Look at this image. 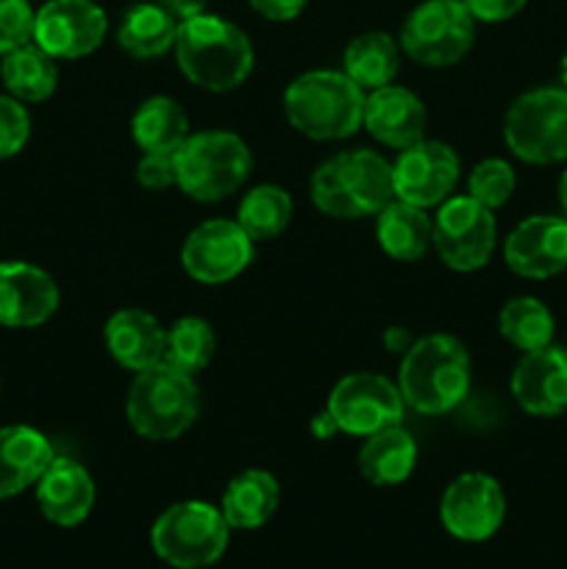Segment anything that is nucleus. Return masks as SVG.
I'll return each instance as SVG.
<instances>
[{
  "label": "nucleus",
  "instance_id": "f257e3e1",
  "mask_svg": "<svg viewBox=\"0 0 567 569\" xmlns=\"http://www.w3.org/2000/svg\"><path fill=\"white\" fill-rule=\"evenodd\" d=\"M472 365L465 345L450 333H428L411 342L400 361L398 389L417 415L439 417L454 411L470 392Z\"/></svg>",
  "mask_w": 567,
  "mask_h": 569
},
{
  "label": "nucleus",
  "instance_id": "f03ea898",
  "mask_svg": "<svg viewBox=\"0 0 567 569\" xmlns=\"http://www.w3.org/2000/svg\"><path fill=\"white\" fill-rule=\"evenodd\" d=\"M176 59L189 83L206 92H231L253 72V44L242 28L206 11L181 22Z\"/></svg>",
  "mask_w": 567,
  "mask_h": 569
},
{
  "label": "nucleus",
  "instance_id": "7ed1b4c3",
  "mask_svg": "<svg viewBox=\"0 0 567 569\" xmlns=\"http://www.w3.org/2000/svg\"><path fill=\"white\" fill-rule=\"evenodd\" d=\"M392 200V164L376 150H342L311 176V203L337 220L372 217Z\"/></svg>",
  "mask_w": 567,
  "mask_h": 569
},
{
  "label": "nucleus",
  "instance_id": "20e7f679",
  "mask_svg": "<svg viewBox=\"0 0 567 569\" xmlns=\"http://www.w3.org/2000/svg\"><path fill=\"white\" fill-rule=\"evenodd\" d=\"M367 92L345 72L309 70L284 92V114L289 126L315 142H337L354 137L365 117Z\"/></svg>",
  "mask_w": 567,
  "mask_h": 569
},
{
  "label": "nucleus",
  "instance_id": "39448f33",
  "mask_svg": "<svg viewBox=\"0 0 567 569\" xmlns=\"http://www.w3.org/2000/svg\"><path fill=\"white\" fill-rule=\"evenodd\" d=\"M200 398L195 378L170 365L137 372L128 389L126 417L133 431L150 442H172L198 420Z\"/></svg>",
  "mask_w": 567,
  "mask_h": 569
},
{
  "label": "nucleus",
  "instance_id": "423d86ee",
  "mask_svg": "<svg viewBox=\"0 0 567 569\" xmlns=\"http://www.w3.org/2000/svg\"><path fill=\"white\" fill-rule=\"evenodd\" d=\"M178 183L183 194L200 203H217L237 192L250 176L253 156L248 142L231 131L189 133L176 153Z\"/></svg>",
  "mask_w": 567,
  "mask_h": 569
},
{
  "label": "nucleus",
  "instance_id": "0eeeda50",
  "mask_svg": "<svg viewBox=\"0 0 567 569\" xmlns=\"http://www.w3.org/2000/svg\"><path fill=\"white\" fill-rule=\"evenodd\" d=\"M231 526L206 500H181L156 517L150 528L153 553L176 569H203L226 556Z\"/></svg>",
  "mask_w": 567,
  "mask_h": 569
},
{
  "label": "nucleus",
  "instance_id": "6e6552de",
  "mask_svg": "<svg viewBox=\"0 0 567 569\" xmlns=\"http://www.w3.org/2000/svg\"><path fill=\"white\" fill-rule=\"evenodd\" d=\"M504 142L526 164L567 161V89L537 87L523 92L506 111Z\"/></svg>",
  "mask_w": 567,
  "mask_h": 569
},
{
  "label": "nucleus",
  "instance_id": "1a4fd4ad",
  "mask_svg": "<svg viewBox=\"0 0 567 569\" xmlns=\"http://www.w3.org/2000/svg\"><path fill=\"white\" fill-rule=\"evenodd\" d=\"M476 20L465 3L426 0L406 17L400 28V48L422 67H454L470 53Z\"/></svg>",
  "mask_w": 567,
  "mask_h": 569
},
{
  "label": "nucleus",
  "instance_id": "9d476101",
  "mask_svg": "<svg viewBox=\"0 0 567 569\" xmlns=\"http://www.w3.org/2000/svg\"><path fill=\"white\" fill-rule=\"evenodd\" d=\"M498 242L495 214L470 194H450L434 217L431 244L445 267L456 272H476L493 259Z\"/></svg>",
  "mask_w": 567,
  "mask_h": 569
},
{
  "label": "nucleus",
  "instance_id": "9b49d317",
  "mask_svg": "<svg viewBox=\"0 0 567 569\" xmlns=\"http://www.w3.org/2000/svg\"><path fill=\"white\" fill-rule=\"evenodd\" d=\"M326 409L339 433L370 437L381 428L400 426L406 403L398 383L381 372H350L331 389Z\"/></svg>",
  "mask_w": 567,
  "mask_h": 569
},
{
  "label": "nucleus",
  "instance_id": "f8f14e48",
  "mask_svg": "<svg viewBox=\"0 0 567 569\" xmlns=\"http://www.w3.org/2000/svg\"><path fill=\"white\" fill-rule=\"evenodd\" d=\"M109 20L94 0H48L33 14V42L56 61L83 59L103 44Z\"/></svg>",
  "mask_w": 567,
  "mask_h": 569
},
{
  "label": "nucleus",
  "instance_id": "ddd939ff",
  "mask_svg": "<svg viewBox=\"0 0 567 569\" xmlns=\"http://www.w3.org/2000/svg\"><path fill=\"white\" fill-rule=\"evenodd\" d=\"M506 495L487 472H465L454 478L439 500V520L450 537L461 542H484L504 526Z\"/></svg>",
  "mask_w": 567,
  "mask_h": 569
},
{
  "label": "nucleus",
  "instance_id": "4468645a",
  "mask_svg": "<svg viewBox=\"0 0 567 569\" xmlns=\"http://www.w3.org/2000/svg\"><path fill=\"white\" fill-rule=\"evenodd\" d=\"M253 239L237 220H206L181 248V264L189 278L206 287L228 283L253 261Z\"/></svg>",
  "mask_w": 567,
  "mask_h": 569
},
{
  "label": "nucleus",
  "instance_id": "2eb2a0df",
  "mask_svg": "<svg viewBox=\"0 0 567 569\" xmlns=\"http://www.w3.org/2000/svg\"><path fill=\"white\" fill-rule=\"evenodd\" d=\"M459 156L450 144L420 139L398 153L392 164L395 198L420 209L445 203L459 183Z\"/></svg>",
  "mask_w": 567,
  "mask_h": 569
},
{
  "label": "nucleus",
  "instance_id": "dca6fc26",
  "mask_svg": "<svg viewBox=\"0 0 567 569\" xmlns=\"http://www.w3.org/2000/svg\"><path fill=\"white\" fill-rule=\"evenodd\" d=\"M504 261L520 278L545 281L567 270V217L534 214L511 228Z\"/></svg>",
  "mask_w": 567,
  "mask_h": 569
},
{
  "label": "nucleus",
  "instance_id": "f3484780",
  "mask_svg": "<svg viewBox=\"0 0 567 569\" xmlns=\"http://www.w3.org/2000/svg\"><path fill=\"white\" fill-rule=\"evenodd\" d=\"M59 303L50 272L28 261H0V326L37 328L56 315Z\"/></svg>",
  "mask_w": 567,
  "mask_h": 569
},
{
  "label": "nucleus",
  "instance_id": "a211bd4d",
  "mask_svg": "<svg viewBox=\"0 0 567 569\" xmlns=\"http://www.w3.org/2000/svg\"><path fill=\"white\" fill-rule=\"evenodd\" d=\"M511 395L531 417H559L567 411V348H545L523 353L511 372Z\"/></svg>",
  "mask_w": 567,
  "mask_h": 569
},
{
  "label": "nucleus",
  "instance_id": "6ab92c4d",
  "mask_svg": "<svg viewBox=\"0 0 567 569\" xmlns=\"http://www.w3.org/2000/svg\"><path fill=\"white\" fill-rule=\"evenodd\" d=\"M361 126L370 131L376 142L404 150L426 139L428 114L422 100L411 89L387 83V87L367 92Z\"/></svg>",
  "mask_w": 567,
  "mask_h": 569
},
{
  "label": "nucleus",
  "instance_id": "aec40b11",
  "mask_svg": "<svg viewBox=\"0 0 567 569\" xmlns=\"http://www.w3.org/2000/svg\"><path fill=\"white\" fill-rule=\"evenodd\" d=\"M37 503L48 522L76 528L92 515L94 481L83 465L67 456H56L37 481Z\"/></svg>",
  "mask_w": 567,
  "mask_h": 569
},
{
  "label": "nucleus",
  "instance_id": "412c9836",
  "mask_svg": "<svg viewBox=\"0 0 567 569\" xmlns=\"http://www.w3.org/2000/svg\"><path fill=\"white\" fill-rule=\"evenodd\" d=\"M111 359L131 372H142L165 361L167 328L145 309H120L103 328Z\"/></svg>",
  "mask_w": 567,
  "mask_h": 569
},
{
  "label": "nucleus",
  "instance_id": "4be33fe9",
  "mask_svg": "<svg viewBox=\"0 0 567 569\" xmlns=\"http://www.w3.org/2000/svg\"><path fill=\"white\" fill-rule=\"evenodd\" d=\"M56 459V450L42 431L31 426L0 428V500L37 487Z\"/></svg>",
  "mask_w": 567,
  "mask_h": 569
},
{
  "label": "nucleus",
  "instance_id": "5701e85b",
  "mask_svg": "<svg viewBox=\"0 0 567 569\" xmlns=\"http://www.w3.org/2000/svg\"><path fill=\"white\" fill-rule=\"evenodd\" d=\"M281 487L276 476L267 470H245L231 478V483L222 492L220 511L231 531H256L265 526L278 509Z\"/></svg>",
  "mask_w": 567,
  "mask_h": 569
},
{
  "label": "nucleus",
  "instance_id": "b1692460",
  "mask_svg": "<svg viewBox=\"0 0 567 569\" xmlns=\"http://www.w3.org/2000/svg\"><path fill=\"white\" fill-rule=\"evenodd\" d=\"M417 445L404 426H389L365 437L359 470L372 487H398L415 472Z\"/></svg>",
  "mask_w": 567,
  "mask_h": 569
},
{
  "label": "nucleus",
  "instance_id": "393cba45",
  "mask_svg": "<svg viewBox=\"0 0 567 569\" xmlns=\"http://www.w3.org/2000/svg\"><path fill=\"white\" fill-rule=\"evenodd\" d=\"M434 237V220L426 209L395 198L378 211L376 239L384 253L395 261H417L428 253Z\"/></svg>",
  "mask_w": 567,
  "mask_h": 569
},
{
  "label": "nucleus",
  "instance_id": "a878e982",
  "mask_svg": "<svg viewBox=\"0 0 567 569\" xmlns=\"http://www.w3.org/2000/svg\"><path fill=\"white\" fill-rule=\"evenodd\" d=\"M181 22L159 3H137L122 14L117 42L133 59H159L176 48Z\"/></svg>",
  "mask_w": 567,
  "mask_h": 569
},
{
  "label": "nucleus",
  "instance_id": "bb28decb",
  "mask_svg": "<svg viewBox=\"0 0 567 569\" xmlns=\"http://www.w3.org/2000/svg\"><path fill=\"white\" fill-rule=\"evenodd\" d=\"M0 78L11 98L22 103H42L56 92L59 83V67L50 53H44L37 42H26L9 50L0 61Z\"/></svg>",
  "mask_w": 567,
  "mask_h": 569
},
{
  "label": "nucleus",
  "instance_id": "cd10ccee",
  "mask_svg": "<svg viewBox=\"0 0 567 569\" xmlns=\"http://www.w3.org/2000/svg\"><path fill=\"white\" fill-rule=\"evenodd\" d=\"M131 137L142 153H176L189 139V120L176 100L153 94L133 111Z\"/></svg>",
  "mask_w": 567,
  "mask_h": 569
},
{
  "label": "nucleus",
  "instance_id": "c85d7f7f",
  "mask_svg": "<svg viewBox=\"0 0 567 569\" xmlns=\"http://www.w3.org/2000/svg\"><path fill=\"white\" fill-rule=\"evenodd\" d=\"M400 67V44L384 31H367L350 39L342 56V72L365 92L395 81Z\"/></svg>",
  "mask_w": 567,
  "mask_h": 569
},
{
  "label": "nucleus",
  "instance_id": "c756f323",
  "mask_svg": "<svg viewBox=\"0 0 567 569\" xmlns=\"http://www.w3.org/2000/svg\"><path fill=\"white\" fill-rule=\"evenodd\" d=\"M498 331L517 350L531 353V350L554 342L556 320L543 300L520 295V298H511L509 303H504L498 315Z\"/></svg>",
  "mask_w": 567,
  "mask_h": 569
},
{
  "label": "nucleus",
  "instance_id": "7c9ffc66",
  "mask_svg": "<svg viewBox=\"0 0 567 569\" xmlns=\"http://www.w3.org/2000/svg\"><path fill=\"white\" fill-rule=\"evenodd\" d=\"M292 214L295 203L287 189L276 187V183H261L242 198L237 222L253 242H267V239H276L278 233L287 231Z\"/></svg>",
  "mask_w": 567,
  "mask_h": 569
},
{
  "label": "nucleus",
  "instance_id": "2f4dec72",
  "mask_svg": "<svg viewBox=\"0 0 567 569\" xmlns=\"http://www.w3.org/2000/svg\"><path fill=\"white\" fill-rule=\"evenodd\" d=\"M217 350L215 328L203 320V317H181L167 328L165 342V365L176 367V370L187 372V376H198L211 365Z\"/></svg>",
  "mask_w": 567,
  "mask_h": 569
},
{
  "label": "nucleus",
  "instance_id": "473e14b6",
  "mask_svg": "<svg viewBox=\"0 0 567 569\" xmlns=\"http://www.w3.org/2000/svg\"><path fill=\"white\" fill-rule=\"evenodd\" d=\"M515 167L506 159L478 161V164L472 167L470 178H467V194H470L472 200H478L481 206H487L489 211L509 203V198L515 194Z\"/></svg>",
  "mask_w": 567,
  "mask_h": 569
},
{
  "label": "nucleus",
  "instance_id": "72a5a7b5",
  "mask_svg": "<svg viewBox=\"0 0 567 569\" xmlns=\"http://www.w3.org/2000/svg\"><path fill=\"white\" fill-rule=\"evenodd\" d=\"M28 137H31V117L22 100L0 94V161L20 153Z\"/></svg>",
  "mask_w": 567,
  "mask_h": 569
},
{
  "label": "nucleus",
  "instance_id": "f704fd0d",
  "mask_svg": "<svg viewBox=\"0 0 567 569\" xmlns=\"http://www.w3.org/2000/svg\"><path fill=\"white\" fill-rule=\"evenodd\" d=\"M33 14L28 0H0V56L31 42Z\"/></svg>",
  "mask_w": 567,
  "mask_h": 569
},
{
  "label": "nucleus",
  "instance_id": "c9c22d12",
  "mask_svg": "<svg viewBox=\"0 0 567 569\" xmlns=\"http://www.w3.org/2000/svg\"><path fill=\"white\" fill-rule=\"evenodd\" d=\"M176 153H142L137 164V181L145 189H167L178 183Z\"/></svg>",
  "mask_w": 567,
  "mask_h": 569
},
{
  "label": "nucleus",
  "instance_id": "e433bc0d",
  "mask_svg": "<svg viewBox=\"0 0 567 569\" xmlns=\"http://www.w3.org/2000/svg\"><path fill=\"white\" fill-rule=\"evenodd\" d=\"M528 0H465L476 22H506L526 9Z\"/></svg>",
  "mask_w": 567,
  "mask_h": 569
},
{
  "label": "nucleus",
  "instance_id": "4c0bfd02",
  "mask_svg": "<svg viewBox=\"0 0 567 569\" xmlns=\"http://www.w3.org/2000/svg\"><path fill=\"white\" fill-rule=\"evenodd\" d=\"M306 3L309 0H250L253 11H259L261 17H267L272 22L295 20L306 9Z\"/></svg>",
  "mask_w": 567,
  "mask_h": 569
},
{
  "label": "nucleus",
  "instance_id": "58836bf2",
  "mask_svg": "<svg viewBox=\"0 0 567 569\" xmlns=\"http://www.w3.org/2000/svg\"><path fill=\"white\" fill-rule=\"evenodd\" d=\"M156 3L165 6L178 22H187L192 20V17L206 14V3H209V0H156Z\"/></svg>",
  "mask_w": 567,
  "mask_h": 569
},
{
  "label": "nucleus",
  "instance_id": "ea45409f",
  "mask_svg": "<svg viewBox=\"0 0 567 569\" xmlns=\"http://www.w3.org/2000/svg\"><path fill=\"white\" fill-rule=\"evenodd\" d=\"M309 428H311V433H315L317 439H331L334 433H339L337 422H334V417L328 415V409L320 411V415H317L315 420H311Z\"/></svg>",
  "mask_w": 567,
  "mask_h": 569
},
{
  "label": "nucleus",
  "instance_id": "a19ab883",
  "mask_svg": "<svg viewBox=\"0 0 567 569\" xmlns=\"http://www.w3.org/2000/svg\"><path fill=\"white\" fill-rule=\"evenodd\" d=\"M387 348L392 350H409L411 348V337L406 328H389L387 331Z\"/></svg>",
  "mask_w": 567,
  "mask_h": 569
},
{
  "label": "nucleus",
  "instance_id": "79ce46f5",
  "mask_svg": "<svg viewBox=\"0 0 567 569\" xmlns=\"http://www.w3.org/2000/svg\"><path fill=\"white\" fill-rule=\"evenodd\" d=\"M559 203H561V211H565V217H567V170L561 172V178H559Z\"/></svg>",
  "mask_w": 567,
  "mask_h": 569
},
{
  "label": "nucleus",
  "instance_id": "37998d69",
  "mask_svg": "<svg viewBox=\"0 0 567 569\" xmlns=\"http://www.w3.org/2000/svg\"><path fill=\"white\" fill-rule=\"evenodd\" d=\"M559 76H561V87L567 89V50H565V56H561V61H559Z\"/></svg>",
  "mask_w": 567,
  "mask_h": 569
},
{
  "label": "nucleus",
  "instance_id": "c03bdc74",
  "mask_svg": "<svg viewBox=\"0 0 567 569\" xmlns=\"http://www.w3.org/2000/svg\"><path fill=\"white\" fill-rule=\"evenodd\" d=\"M454 3H465V0H454Z\"/></svg>",
  "mask_w": 567,
  "mask_h": 569
}]
</instances>
